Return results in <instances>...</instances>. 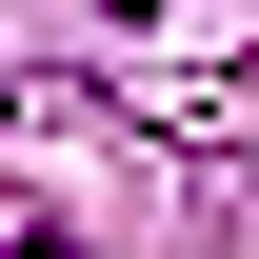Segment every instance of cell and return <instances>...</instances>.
Returning <instances> with one entry per match:
<instances>
[{
	"label": "cell",
	"mask_w": 259,
	"mask_h": 259,
	"mask_svg": "<svg viewBox=\"0 0 259 259\" xmlns=\"http://www.w3.org/2000/svg\"><path fill=\"white\" fill-rule=\"evenodd\" d=\"M0 259H80V239H0Z\"/></svg>",
	"instance_id": "6da1fadb"
}]
</instances>
